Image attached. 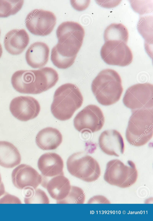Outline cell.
Listing matches in <instances>:
<instances>
[{
  "mask_svg": "<svg viewBox=\"0 0 153 221\" xmlns=\"http://www.w3.org/2000/svg\"><path fill=\"white\" fill-rule=\"evenodd\" d=\"M91 88L97 101L104 106L117 102L123 91L120 75L110 69L102 70L98 73L92 82Z\"/></svg>",
  "mask_w": 153,
  "mask_h": 221,
  "instance_id": "obj_1",
  "label": "cell"
},
{
  "mask_svg": "<svg viewBox=\"0 0 153 221\" xmlns=\"http://www.w3.org/2000/svg\"><path fill=\"white\" fill-rule=\"evenodd\" d=\"M83 101L82 95L77 86L71 83L64 84L55 92L51 105V112L58 120H68L81 106Z\"/></svg>",
  "mask_w": 153,
  "mask_h": 221,
  "instance_id": "obj_2",
  "label": "cell"
},
{
  "mask_svg": "<svg viewBox=\"0 0 153 221\" xmlns=\"http://www.w3.org/2000/svg\"><path fill=\"white\" fill-rule=\"evenodd\" d=\"M126 136L131 145H143L152 138L153 133V108H142L131 110Z\"/></svg>",
  "mask_w": 153,
  "mask_h": 221,
  "instance_id": "obj_3",
  "label": "cell"
},
{
  "mask_svg": "<svg viewBox=\"0 0 153 221\" xmlns=\"http://www.w3.org/2000/svg\"><path fill=\"white\" fill-rule=\"evenodd\" d=\"M58 40L55 45L62 56L71 57L77 55L83 43L85 31L79 23L66 21L60 24L56 30Z\"/></svg>",
  "mask_w": 153,
  "mask_h": 221,
  "instance_id": "obj_4",
  "label": "cell"
},
{
  "mask_svg": "<svg viewBox=\"0 0 153 221\" xmlns=\"http://www.w3.org/2000/svg\"><path fill=\"white\" fill-rule=\"evenodd\" d=\"M127 165L118 159L109 161L104 174L105 180L111 185L123 188L134 184L138 177V172L134 163L128 160Z\"/></svg>",
  "mask_w": 153,
  "mask_h": 221,
  "instance_id": "obj_5",
  "label": "cell"
},
{
  "mask_svg": "<svg viewBox=\"0 0 153 221\" xmlns=\"http://www.w3.org/2000/svg\"><path fill=\"white\" fill-rule=\"evenodd\" d=\"M67 166L71 175L87 182L96 180L101 174L100 167L97 161L82 152L70 156L67 161Z\"/></svg>",
  "mask_w": 153,
  "mask_h": 221,
  "instance_id": "obj_6",
  "label": "cell"
},
{
  "mask_svg": "<svg viewBox=\"0 0 153 221\" xmlns=\"http://www.w3.org/2000/svg\"><path fill=\"white\" fill-rule=\"evenodd\" d=\"M105 122V118L100 108L94 105H89L76 115L74 120V126L83 133H93L100 130Z\"/></svg>",
  "mask_w": 153,
  "mask_h": 221,
  "instance_id": "obj_7",
  "label": "cell"
},
{
  "mask_svg": "<svg viewBox=\"0 0 153 221\" xmlns=\"http://www.w3.org/2000/svg\"><path fill=\"white\" fill-rule=\"evenodd\" d=\"M100 55L103 60L111 65L125 66L133 60L132 51L127 44L119 41L105 42L101 47Z\"/></svg>",
  "mask_w": 153,
  "mask_h": 221,
  "instance_id": "obj_8",
  "label": "cell"
},
{
  "mask_svg": "<svg viewBox=\"0 0 153 221\" xmlns=\"http://www.w3.org/2000/svg\"><path fill=\"white\" fill-rule=\"evenodd\" d=\"M153 85L149 83H138L128 88L123 99L125 106L131 110L153 108Z\"/></svg>",
  "mask_w": 153,
  "mask_h": 221,
  "instance_id": "obj_9",
  "label": "cell"
},
{
  "mask_svg": "<svg viewBox=\"0 0 153 221\" xmlns=\"http://www.w3.org/2000/svg\"><path fill=\"white\" fill-rule=\"evenodd\" d=\"M56 19L51 11L41 9H35L27 15L25 25L32 34L45 36L49 34L56 23Z\"/></svg>",
  "mask_w": 153,
  "mask_h": 221,
  "instance_id": "obj_10",
  "label": "cell"
},
{
  "mask_svg": "<svg viewBox=\"0 0 153 221\" xmlns=\"http://www.w3.org/2000/svg\"><path fill=\"white\" fill-rule=\"evenodd\" d=\"M10 110L13 115L22 121L33 119L39 115L40 106L38 101L33 97L20 96L12 100Z\"/></svg>",
  "mask_w": 153,
  "mask_h": 221,
  "instance_id": "obj_11",
  "label": "cell"
},
{
  "mask_svg": "<svg viewBox=\"0 0 153 221\" xmlns=\"http://www.w3.org/2000/svg\"><path fill=\"white\" fill-rule=\"evenodd\" d=\"M11 178L16 188L27 190L36 188L41 183L43 177L30 165L21 164L13 170Z\"/></svg>",
  "mask_w": 153,
  "mask_h": 221,
  "instance_id": "obj_12",
  "label": "cell"
},
{
  "mask_svg": "<svg viewBox=\"0 0 153 221\" xmlns=\"http://www.w3.org/2000/svg\"><path fill=\"white\" fill-rule=\"evenodd\" d=\"M99 144L102 151L107 155L119 156L124 153L123 139L116 130H106L102 132L99 137Z\"/></svg>",
  "mask_w": 153,
  "mask_h": 221,
  "instance_id": "obj_13",
  "label": "cell"
},
{
  "mask_svg": "<svg viewBox=\"0 0 153 221\" xmlns=\"http://www.w3.org/2000/svg\"><path fill=\"white\" fill-rule=\"evenodd\" d=\"M38 167L42 175L53 177L64 175L63 161L61 157L55 153H46L39 158Z\"/></svg>",
  "mask_w": 153,
  "mask_h": 221,
  "instance_id": "obj_14",
  "label": "cell"
},
{
  "mask_svg": "<svg viewBox=\"0 0 153 221\" xmlns=\"http://www.w3.org/2000/svg\"><path fill=\"white\" fill-rule=\"evenodd\" d=\"M29 41V36L25 29H12L7 33L5 36L4 47L11 55H19L25 49Z\"/></svg>",
  "mask_w": 153,
  "mask_h": 221,
  "instance_id": "obj_15",
  "label": "cell"
},
{
  "mask_svg": "<svg viewBox=\"0 0 153 221\" xmlns=\"http://www.w3.org/2000/svg\"><path fill=\"white\" fill-rule=\"evenodd\" d=\"M11 82L14 88L23 93L37 94L34 70H21L13 74Z\"/></svg>",
  "mask_w": 153,
  "mask_h": 221,
  "instance_id": "obj_16",
  "label": "cell"
},
{
  "mask_svg": "<svg viewBox=\"0 0 153 221\" xmlns=\"http://www.w3.org/2000/svg\"><path fill=\"white\" fill-rule=\"evenodd\" d=\"M49 52V48L46 44L42 42H35L29 46L26 52L27 62L33 68H41L47 64Z\"/></svg>",
  "mask_w": 153,
  "mask_h": 221,
  "instance_id": "obj_17",
  "label": "cell"
},
{
  "mask_svg": "<svg viewBox=\"0 0 153 221\" xmlns=\"http://www.w3.org/2000/svg\"><path fill=\"white\" fill-rule=\"evenodd\" d=\"M41 184L47 189L51 197L57 201L65 199L71 187L68 179L62 175L54 177L48 181L43 177Z\"/></svg>",
  "mask_w": 153,
  "mask_h": 221,
  "instance_id": "obj_18",
  "label": "cell"
},
{
  "mask_svg": "<svg viewBox=\"0 0 153 221\" xmlns=\"http://www.w3.org/2000/svg\"><path fill=\"white\" fill-rule=\"evenodd\" d=\"M62 136L56 128L46 127L40 130L36 135L35 141L38 146L43 150L56 149L61 143Z\"/></svg>",
  "mask_w": 153,
  "mask_h": 221,
  "instance_id": "obj_19",
  "label": "cell"
},
{
  "mask_svg": "<svg viewBox=\"0 0 153 221\" xmlns=\"http://www.w3.org/2000/svg\"><path fill=\"white\" fill-rule=\"evenodd\" d=\"M21 156L12 143L0 141V165L6 168H12L21 162Z\"/></svg>",
  "mask_w": 153,
  "mask_h": 221,
  "instance_id": "obj_20",
  "label": "cell"
},
{
  "mask_svg": "<svg viewBox=\"0 0 153 221\" xmlns=\"http://www.w3.org/2000/svg\"><path fill=\"white\" fill-rule=\"evenodd\" d=\"M34 70L38 94L52 88L58 80L57 72L51 67H45Z\"/></svg>",
  "mask_w": 153,
  "mask_h": 221,
  "instance_id": "obj_21",
  "label": "cell"
},
{
  "mask_svg": "<svg viewBox=\"0 0 153 221\" xmlns=\"http://www.w3.org/2000/svg\"><path fill=\"white\" fill-rule=\"evenodd\" d=\"M129 34L127 28L121 23H112L105 29L104 38L105 42L114 40L122 42L127 44Z\"/></svg>",
  "mask_w": 153,
  "mask_h": 221,
  "instance_id": "obj_22",
  "label": "cell"
},
{
  "mask_svg": "<svg viewBox=\"0 0 153 221\" xmlns=\"http://www.w3.org/2000/svg\"><path fill=\"white\" fill-rule=\"evenodd\" d=\"M24 198L25 204H49V199L45 193L40 189L26 190Z\"/></svg>",
  "mask_w": 153,
  "mask_h": 221,
  "instance_id": "obj_23",
  "label": "cell"
},
{
  "mask_svg": "<svg viewBox=\"0 0 153 221\" xmlns=\"http://www.w3.org/2000/svg\"><path fill=\"white\" fill-rule=\"evenodd\" d=\"M76 56V55L70 57L63 56L58 53L55 46L51 50V60L53 64L57 68L65 69L73 64Z\"/></svg>",
  "mask_w": 153,
  "mask_h": 221,
  "instance_id": "obj_24",
  "label": "cell"
},
{
  "mask_svg": "<svg viewBox=\"0 0 153 221\" xmlns=\"http://www.w3.org/2000/svg\"><path fill=\"white\" fill-rule=\"evenodd\" d=\"M85 196L83 190L80 188L71 186L67 196L63 199L57 201V204H83Z\"/></svg>",
  "mask_w": 153,
  "mask_h": 221,
  "instance_id": "obj_25",
  "label": "cell"
},
{
  "mask_svg": "<svg viewBox=\"0 0 153 221\" xmlns=\"http://www.w3.org/2000/svg\"><path fill=\"white\" fill-rule=\"evenodd\" d=\"M12 7L9 0H0V18L12 15Z\"/></svg>",
  "mask_w": 153,
  "mask_h": 221,
  "instance_id": "obj_26",
  "label": "cell"
},
{
  "mask_svg": "<svg viewBox=\"0 0 153 221\" xmlns=\"http://www.w3.org/2000/svg\"><path fill=\"white\" fill-rule=\"evenodd\" d=\"M20 200L17 197L6 192L0 198V204H22Z\"/></svg>",
  "mask_w": 153,
  "mask_h": 221,
  "instance_id": "obj_27",
  "label": "cell"
},
{
  "mask_svg": "<svg viewBox=\"0 0 153 221\" xmlns=\"http://www.w3.org/2000/svg\"><path fill=\"white\" fill-rule=\"evenodd\" d=\"M71 4L75 10L82 11L85 10L89 6L90 0H71Z\"/></svg>",
  "mask_w": 153,
  "mask_h": 221,
  "instance_id": "obj_28",
  "label": "cell"
},
{
  "mask_svg": "<svg viewBox=\"0 0 153 221\" xmlns=\"http://www.w3.org/2000/svg\"><path fill=\"white\" fill-rule=\"evenodd\" d=\"M12 7V15L17 13L22 8L24 3V0H9Z\"/></svg>",
  "mask_w": 153,
  "mask_h": 221,
  "instance_id": "obj_29",
  "label": "cell"
},
{
  "mask_svg": "<svg viewBox=\"0 0 153 221\" xmlns=\"http://www.w3.org/2000/svg\"><path fill=\"white\" fill-rule=\"evenodd\" d=\"M101 202L102 203H110L109 201L104 197L101 196H94L89 199L88 203H93L94 202Z\"/></svg>",
  "mask_w": 153,
  "mask_h": 221,
  "instance_id": "obj_30",
  "label": "cell"
},
{
  "mask_svg": "<svg viewBox=\"0 0 153 221\" xmlns=\"http://www.w3.org/2000/svg\"><path fill=\"white\" fill-rule=\"evenodd\" d=\"M3 53V50H2V46L0 43V58L2 54Z\"/></svg>",
  "mask_w": 153,
  "mask_h": 221,
  "instance_id": "obj_31",
  "label": "cell"
},
{
  "mask_svg": "<svg viewBox=\"0 0 153 221\" xmlns=\"http://www.w3.org/2000/svg\"><path fill=\"white\" fill-rule=\"evenodd\" d=\"M2 180L1 179V174H0V185H1V184L2 183V180Z\"/></svg>",
  "mask_w": 153,
  "mask_h": 221,
  "instance_id": "obj_32",
  "label": "cell"
},
{
  "mask_svg": "<svg viewBox=\"0 0 153 221\" xmlns=\"http://www.w3.org/2000/svg\"><path fill=\"white\" fill-rule=\"evenodd\" d=\"M0 34H1V30H0Z\"/></svg>",
  "mask_w": 153,
  "mask_h": 221,
  "instance_id": "obj_33",
  "label": "cell"
}]
</instances>
